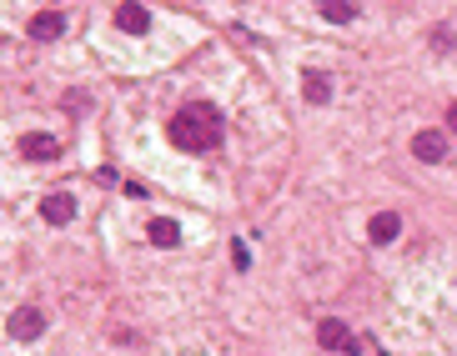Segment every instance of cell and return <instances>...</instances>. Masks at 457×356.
I'll use <instances>...</instances> for the list:
<instances>
[{"instance_id":"cell-15","label":"cell","mask_w":457,"mask_h":356,"mask_svg":"<svg viewBox=\"0 0 457 356\" xmlns=\"http://www.w3.org/2000/svg\"><path fill=\"white\" fill-rule=\"evenodd\" d=\"M447 126H452V131H457V101H452V105H447Z\"/></svg>"},{"instance_id":"cell-7","label":"cell","mask_w":457,"mask_h":356,"mask_svg":"<svg viewBox=\"0 0 457 356\" xmlns=\"http://www.w3.org/2000/svg\"><path fill=\"white\" fill-rule=\"evenodd\" d=\"M116 25L126 35H146L151 30V16H146V6H136V0H121V6H116Z\"/></svg>"},{"instance_id":"cell-6","label":"cell","mask_w":457,"mask_h":356,"mask_svg":"<svg viewBox=\"0 0 457 356\" xmlns=\"http://www.w3.org/2000/svg\"><path fill=\"white\" fill-rule=\"evenodd\" d=\"M40 216H45L50 226H66V221H76V196H66V191H50V196L40 201Z\"/></svg>"},{"instance_id":"cell-10","label":"cell","mask_w":457,"mask_h":356,"mask_svg":"<svg viewBox=\"0 0 457 356\" xmlns=\"http://www.w3.org/2000/svg\"><path fill=\"white\" fill-rule=\"evenodd\" d=\"M302 96H307L312 105H327V101H332V76H322V71H307V76H302Z\"/></svg>"},{"instance_id":"cell-2","label":"cell","mask_w":457,"mask_h":356,"mask_svg":"<svg viewBox=\"0 0 457 356\" xmlns=\"http://www.w3.org/2000/svg\"><path fill=\"white\" fill-rule=\"evenodd\" d=\"M412 156H417L422 166H442V161H447V136H442V131H417V136H412Z\"/></svg>"},{"instance_id":"cell-4","label":"cell","mask_w":457,"mask_h":356,"mask_svg":"<svg viewBox=\"0 0 457 356\" xmlns=\"http://www.w3.org/2000/svg\"><path fill=\"white\" fill-rule=\"evenodd\" d=\"M21 156L26 161H55V156H61V141L45 136V131H26L21 136Z\"/></svg>"},{"instance_id":"cell-3","label":"cell","mask_w":457,"mask_h":356,"mask_svg":"<svg viewBox=\"0 0 457 356\" xmlns=\"http://www.w3.org/2000/svg\"><path fill=\"white\" fill-rule=\"evenodd\" d=\"M6 331H11L16 341H35V336L45 331V316H40L35 306H21V311H11V321H6Z\"/></svg>"},{"instance_id":"cell-9","label":"cell","mask_w":457,"mask_h":356,"mask_svg":"<svg viewBox=\"0 0 457 356\" xmlns=\"http://www.w3.org/2000/svg\"><path fill=\"white\" fill-rule=\"evenodd\" d=\"M317 341H322V346H332V351H357V341H352V331H347V326H342L337 316H327V321L317 326Z\"/></svg>"},{"instance_id":"cell-13","label":"cell","mask_w":457,"mask_h":356,"mask_svg":"<svg viewBox=\"0 0 457 356\" xmlns=\"http://www.w3.org/2000/svg\"><path fill=\"white\" fill-rule=\"evenodd\" d=\"M232 266H237V271H247V266H252V251H247V241H237V246H232Z\"/></svg>"},{"instance_id":"cell-5","label":"cell","mask_w":457,"mask_h":356,"mask_svg":"<svg viewBox=\"0 0 457 356\" xmlns=\"http://www.w3.org/2000/svg\"><path fill=\"white\" fill-rule=\"evenodd\" d=\"M26 35H30V40H61V35H66V16H61V11H40V16H30Z\"/></svg>"},{"instance_id":"cell-11","label":"cell","mask_w":457,"mask_h":356,"mask_svg":"<svg viewBox=\"0 0 457 356\" xmlns=\"http://www.w3.org/2000/svg\"><path fill=\"white\" fill-rule=\"evenodd\" d=\"M317 11H322V21L347 25V21H357V0H317Z\"/></svg>"},{"instance_id":"cell-8","label":"cell","mask_w":457,"mask_h":356,"mask_svg":"<svg viewBox=\"0 0 457 356\" xmlns=\"http://www.w3.org/2000/svg\"><path fill=\"white\" fill-rule=\"evenodd\" d=\"M397 231H402V216H397V211H377V216H372V226H367L372 246H392V241H397Z\"/></svg>"},{"instance_id":"cell-1","label":"cell","mask_w":457,"mask_h":356,"mask_svg":"<svg viewBox=\"0 0 457 356\" xmlns=\"http://www.w3.org/2000/svg\"><path fill=\"white\" fill-rule=\"evenodd\" d=\"M221 110L216 105H206V101H191V105H181L176 115H171V126H166V136H171V146L176 151H186V156H201V151H216L221 146Z\"/></svg>"},{"instance_id":"cell-12","label":"cell","mask_w":457,"mask_h":356,"mask_svg":"<svg viewBox=\"0 0 457 356\" xmlns=\"http://www.w3.org/2000/svg\"><path fill=\"white\" fill-rule=\"evenodd\" d=\"M146 236H151V246H176V241H181V226L166 221V216H156V221L146 226Z\"/></svg>"},{"instance_id":"cell-14","label":"cell","mask_w":457,"mask_h":356,"mask_svg":"<svg viewBox=\"0 0 457 356\" xmlns=\"http://www.w3.org/2000/svg\"><path fill=\"white\" fill-rule=\"evenodd\" d=\"M432 45H437V50H447V45H457V35H452L447 25H437V30H432Z\"/></svg>"}]
</instances>
